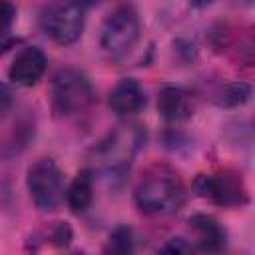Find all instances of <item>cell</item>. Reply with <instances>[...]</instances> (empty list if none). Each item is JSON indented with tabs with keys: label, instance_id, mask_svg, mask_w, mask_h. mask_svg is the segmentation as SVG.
Listing matches in <instances>:
<instances>
[{
	"label": "cell",
	"instance_id": "8",
	"mask_svg": "<svg viewBox=\"0 0 255 255\" xmlns=\"http://www.w3.org/2000/svg\"><path fill=\"white\" fill-rule=\"evenodd\" d=\"M44 70H46V56H44V52L40 48H36V46H28V48H24L14 58L8 76H10V80L14 84L30 88V86H34L42 78Z\"/></svg>",
	"mask_w": 255,
	"mask_h": 255
},
{
	"label": "cell",
	"instance_id": "17",
	"mask_svg": "<svg viewBox=\"0 0 255 255\" xmlns=\"http://www.w3.org/2000/svg\"><path fill=\"white\" fill-rule=\"evenodd\" d=\"M70 237H72V233H70V227H68V225L60 223V225L54 229V239H56V243L66 245V243L70 241Z\"/></svg>",
	"mask_w": 255,
	"mask_h": 255
},
{
	"label": "cell",
	"instance_id": "9",
	"mask_svg": "<svg viewBox=\"0 0 255 255\" xmlns=\"http://www.w3.org/2000/svg\"><path fill=\"white\" fill-rule=\"evenodd\" d=\"M143 104H145L143 90L131 78L120 80L110 92V108L118 116H133L143 108Z\"/></svg>",
	"mask_w": 255,
	"mask_h": 255
},
{
	"label": "cell",
	"instance_id": "16",
	"mask_svg": "<svg viewBox=\"0 0 255 255\" xmlns=\"http://www.w3.org/2000/svg\"><path fill=\"white\" fill-rule=\"evenodd\" d=\"M191 247L189 245H185L183 243V239H179V237H175V239H169L163 247H161V251H165V253H187Z\"/></svg>",
	"mask_w": 255,
	"mask_h": 255
},
{
	"label": "cell",
	"instance_id": "19",
	"mask_svg": "<svg viewBox=\"0 0 255 255\" xmlns=\"http://www.w3.org/2000/svg\"><path fill=\"white\" fill-rule=\"evenodd\" d=\"M211 2H213V0H189V4L195 6V8H203V6L211 4Z\"/></svg>",
	"mask_w": 255,
	"mask_h": 255
},
{
	"label": "cell",
	"instance_id": "15",
	"mask_svg": "<svg viewBox=\"0 0 255 255\" xmlns=\"http://www.w3.org/2000/svg\"><path fill=\"white\" fill-rule=\"evenodd\" d=\"M14 16H16V10H14V4L10 0H0V38H4L14 22Z\"/></svg>",
	"mask_w": 255,
	"mask_h": 255
},
{
	"label": "cell",
	"instance_id": "11",
	"mask_svg": "<svg viewBox=\"0 0 255 255\" xmlns=\"http://www.w3.org/2000/svg\"><path fill=\"white\" fill-rule=\"evenodd\" d=\"M189 227L197 233L199 245L205 251H219L225 245V231L223 227L205 213H195L189 217Z\"/></svg>",
	"mask_w": 255,
	"mask_h": 255
},
{
	"label": "cell",
	"instance_id": "4",
	"mask_svg": "<svg viewBox=\"0 0 255 255\" xmlns=\"http://www.w3.org/2000/svg\"><path fill=\"white\" fill-rule=\"evenodd\" d=\"M141 141H143V131L137 126H126L110 133L108 139L100 143L96 155L110 173H120L129 165Z\"/></svg>",
	"mask_w": 255,
	"mask_h": 255
},
{
	"label": "cell",
	"instance_id": "7",
	"mask_svg": "<svg viewBox=\"0 0 255 255\" xmlns=\"http://www.w3.org/2000/svg\"><path fill=\"white\" fill-rule=\"evenodd\" d=\"M199 189L203 195L213 199L215 203L221 205H237L245 201V187L241 177L233 173H219L211 177H203L199 181Z\"/></svg>",
	"mask_w": 255,
	"mask_h": 255
},
{
	"label": "cell",
	"instance_id": "13",
	"mask_svg": "<svg viewBox=\"0 0 255 255\" xmlns=\"http://www.w3.org/2000/svg\"><path fill=\"white\" fill-rule=\"evenodd\" d=\"M251 96V88L249 84L245 82H233V84H227L223 86L217 96H215V104L219 108H235V106H241L249 100Z\"/></svg>",
	"mask_w": 255,
	"mask_h": 255
},
{
	"label": "cell",
	"instance_id": "2",
	"mask_svg": "<svg viewBox=\"0 0 255 255\" xmlns=\"http://www.w3.org/2000/svg\"><path fill=\"white\" fill-rule=\"evenodd\" d=\"M26 185L34 205L40 211L56 209L64 197L62 173L54 163V159H48V157H42L28 167Z\"/></svg>",
	"mask_w": 255,
	"mask_h": 255
},
{
	"label": "cell",
	"instance_id": "6",
	"mask_svg": "<svg viewBox=\"0 0 255 255\" xmlns=\"http://www.w3.org/2000/svg\"><path fill=\"white\" fill-rule=\"evenodd\" d=\"M84 30V10L76 2H66L52 8L46 16V32L62 46L72 44Z\"/></svg>",
	"mask_w": 255,
	"mask_h": 255
},
{
	"label": "cell",
	"instance_id": "1",
	"mask_svg": "<svg viewBox=\"0 0 255 255\" xmlns=\"http://www.w3.org/2000/svg\"><path fill=\"white\" fill-rule=\"evenodd\" d=\"M94 100V88L88 76L80 70H60L52 82V102L56 112L74 116L84 112Z\"/></svg>",
	"mask_w": 255,
	"mask_h": 255
},
{
	"label": "cell",
	"instance_id": "12",
	"mask_svg": "<svg viewBox=\"0 0 255 255\" xmlns=\"http://www.w3.org/2000/svg\"><path fill=\"white\" fill-rule=\"evenodd\" d=\"M92 195H94V185H92V173L88 169L80 171L74 181L70 183L68 187V193H66V201L70 205V209L74 213H82L90 207L92 203Z\"/></svg>",
	"mask_w": 255,
	"mask_h": 255
},
{
	"label": "cell",
	"instance_id": "14",
	"mask_svg": "<svg viewBox=\"0 0 255 255\" xmlns=\"http://www.w3.org/2000/svg\"><path fill=\"white\" fill-rule=\"evenodd\" d=\"M133 247V233L129 227H118L112 235H110V243H108V251L112 253H128Z\"/></svg>",
	"mask_w": 255,
	"mask_h": 255
},
{
	"label": "cell",
	"instance_id": "10",
	"mask_svg": "<svg viewBox=\"0 0 255 255\" xmlns=\"http://www.w3.org/2000/svg\"><path fill=\"white\" fill-rule=\"evenodd\" d=\"M157 112L167 122H181L191 114V98L181 88H163L157 96Z\"/></svg>",
	"mask_w": 255,
	"mask_h": 255
},
{
	"label": "cell",
	"instance_id": "3",
	"mask_svg": "<svg viewBox=\"0 0 255 255\" xmlns=\"http://www.w3.org/2000/svg\"><path fill=\"white\" fill-rule=\"evenodd\" d=\"M139 36V20L131 6L112 10L100 30V44L108 54H122L133 46Z\"/></svg>",
	"mask_w": 255,
	"mask_h": 255
},
{
	"label": "cell",
	"instance_id": "18",
	"mask_svg": "<svg viewBox=\"0 0 255 255\" xmlns=\"http://www.w3.org/2000/svg\"><path fill=\"white\" fill-rule=\"evenodd\" d=\"M8 102H10V94H8V90L0 84V108H2L4 104H8Z\"/></svg>",
	"mask_w": 255,
	"mask_h": 255
},
{
	"label": "cell",
	"instance_id": "5",
	"mask_svg": "<svg viewBox=\"0 0 255 255\" xmlns=\"http://www.w3.org/2000/svg\"><path fill=\"white\" fill-rule=\"evenodd\" d=\"M179 181L169 173H153L145 177L135 189V201L145 213H163L179 199Z\"/></svg>",
	"mask_w": 255,
	"mask_h": 255
}]
</instances>
